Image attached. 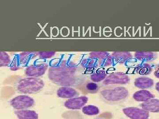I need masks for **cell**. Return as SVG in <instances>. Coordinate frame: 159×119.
Masks as SVG:
<instances>
[{
  "label": "cell",
  "instance_id": "obj_14",
  "mask_svg": "<svg viewBox=\"0 0 159 119\" xmlns=\"http://www.w3.org/2000/svg\"><path fill=\"white\" fill-rule=\"evenodd\" d=\"M111 57L116 62L123 63L131 57V54L129 52H115Z\"/></svg>",
  "mask_w": 159,
  "mask_h": 119
},
{
  "label": "cell",
  "instance_id": "obj_25",
  "mask_svg": "<svg viewBox=\"0 0 159 119\" xmlns=\"http://www.w3.org/2000/svg\"><path fill=\"white\" fill-rule=\"evenodd\" d=\"M156 90L159 93V82H157L155 86Z\"/></svg>",
  "mask_w": 159,
  "mask_h": 119
},
{
  "label": "cell",
  "instance_id": "obj_2",
  "mask_svg": "<svg viewBox=\"0 0 159 119\" xmlns=\"http://www.w3.org/2000/svg\"><path fill=\"white\" fill-rule=\"evenodd\" d=\"M44 86L43 79L36 77H29L20 79L16 84V90L24 94H33L40 91Z\"/></svg>",
  "mask_w": 159,
  "mask_h": 119
},
{
  "label": "cell",
  "instance_id": "obj_4",
  "mask_svg": "<svg viewBox=\"0 0 159 119\" xmlns=\"http://www.w3.org/2000/svg\"><path fill=\"white\" fill-rule=\"evenodd\" d=\"M9 104L16 110L29 109L35 105L33 98L26 95H21L15 97L10 100Z\"/></svg>",
  "mask_w": 159,
  "mask_h": 119
},
{
  "label": "cell",
  "instance_id": "obj_10",
  "mask_svg": "<svg viewBox=\"0 0 159 119\" xmlns=\"http://www.w3.org/2000/svg\"><path fill=\"white\" fill-rule=\"evenodd\" d=\"M141 107L149 112H159V99L154 98L143 102L141 104Z\"/></svg>",
  "mask_w": 159,
  "mask_h": 119
},
{
  "label": "cell",
  "instance_id": "obj_16",
  "mask_svg": "<svg viewBox=\"0 0 159 119\" xmlns=\"http://www.w3.org/2000/svg\"><path fill=\"white\" fill-rule=\"evenodd\" d=\"M83 113L86 115H97L99 113V108L97 106L93 105H85L82 108Z\"/></svg>",
  "mask_w": 159,
  "mask_h": 119
},
{
  "label": "cell",
  "instance_id": "obj_26",
  "mask_svg": "<svg viewBox=\"0 0 159 119\" xmlns=\"http://www.w3.org/2000/svg\"></svg>",
  "mask_w": 159,
  "mask_h": 119
},
{
  "label": "cell",
  "instance_id": "obj_13",
  "mask_svg": "<svg viewBox=\"0 0 159 119\" xmlns=\"http://www.w3.org/2000/svg\"><path fill=\"white\" fill-rule=\"evenodd\" d=\"M133 97L137 102H147L151 99H154L155 96L149 91L142 90L136 92L134 94Z\"/></svg>",
  "mask_w": 159,
  "mask_h": 119
},
{
  "label": "cell",
  "instance_id": "obj_15",
  "mask_svg": "<svg viewBox=\"0 0 159 119\" xmlns=\"http://www.w3.org/2000/svg\"><path fill=\"white\" fill-rule=\"evenodd\" d=\"M81 64L87 70H92L98 67V59L94 58H88L84 60Z\"/></svg>",
  "mask_w": 159,
  "mask_h": 119
},
{
  "label": "cell",
  "instance_id": "obj_19",
  "mask_svg": "<svg viewBox=\"0 0 159 119\" xmlns=\"http://www.w3.org/2000/svg\"><path fill=\"white\" fill-rule=\"evenodd\" d=\"M136 71L140 75L146 76L149 75L152 72L151 66L148 64H142L138 66Z\"/></svg>",
  "mask_w": 159,
  "mask_h": 119
},
{
  "label": "cell",
  "instance_id": "obj_5",
  "mask_svg": "<svg viewBox=\"0 0 159 119\" xmlns=\"http://www.w3.org/2000/svg\"><path fill=\"white\" fill-rule=\"evenodd\" d=\"M123 113L130 119H148L149 112L143 108L129 107L122 109Z\"/></svg>",
  "mask_w": 159,
  "mask_h": 119
},
{
  "label": "cell",
  "instance_id": "obj_8",
  "mask_svg": "<svg viewBox=\"0 0 159 119\" xmlns=\"http://www.w3.org/2000/svg\"><path fill=\"white\" fill-rule=\"evenodd\" d=\"M47 69L48 65L45 64L31 65L26 68L25 73L28 77L39 78L45 73Z\"/></svg>",
  "mask_w": 159,
  "mask_h": 119
},
{
  "label": "cell",
  "instance_id": "obj_6",
  "mask_svg": "<svg viewBox=\"0 0 159 119\" xmlns=\"http://www.w3.org/2000/svg\"><path fill=\"white\" fill-rule=\"evenodd\" d=\"M128 75L122 73H116L111 74L104 79L103 84L105 85L112 84H125L129 82Z\"/></svg>",
  "mask_w": 159,
  "mask_h": 119
},
{
  "label": "cell",
  "instance_id": "obj_22",
  "mask_svg": "<svg viewBox=\"0 0 159 119\" xmlns=\"http://www.w3.org/2000/svg\"><path fill=\"white\" fill-rule=\"evenodd\" d=\"M87 90L91 93H95L97 92L99 89L98 84L95 82H89L86 85Z\"/></svg>",
  "mask_w": 159,
  "mask_h": 119
},
{
  "label": "cell",
  "instance_id": "obj_11",
  "mask_svg": "<svg viewBox=\"0 0 159 119\" xmlns=\"http://www.w3.org/2000/svg\"><path fill=\"white\" fill-rule=\"evenodd\" d=\"M154 82L152 79L147 77H140L134 81V85L138 88L145 90L151 88L153 86Z\"/></svg>",
  "mask_w": 159,
  "mask_h": 119
},
{
  "label": "cell",
  "instance_id": "obj_21",
  "mask_svg": "<svg viewBox=\"0 0 159 119\" xmlns=\"http://www.w3.org/2000/svg\"><path fill=\"white\" fill-rule=\"evenodd\" d=\"M109 56V54L107 52H93L90 54V56L92 58H96L97 59L102 60Z\"/></svg>",
  "mask_w": 159,
  "mask_h": 119
},
{
  "label": "cell",
  "instance_id": "obj_20",
  "mask_svg": "<svg viewBox=\"0 0 159 119\" xmlns=\"http://www.w3.org/2000/svg\"><path fill=\"white\" fill-rule=\"evenodd\" d=\"M0 65L1 67L6 66L9 64L10 59L8 54L6 52H1Z\"/></svg>",
  "mask_w": 159,
  "mask_h": 119
},
{
  "label": "cell",
  "instance_id": "obj_7",
  "mask_svg": "<svg viewBox=\"0 0 159 119\" xmlns=\"http://www.w3.org/2000/svg\"><path fill=\"white\" fill-rule=\"evenodd\" d=\"M88 101V98L85 96L74 97L68 99L64 103L66 108L71 110H78L82 108Z\"/></svg>",
  "mask_w": 159,
  "mask_h": 119
},
{
  "label": "cell",
  "instance_id": "obj_12",
  "mask_svg": "<svg viewBox=\"0 0 159 119\" xmlns=\"http://www.w3.org/2000/svg\"><path fill=\"white\" fill-rule=\"evenodd\" d=\"M14 113L18 119H39V115L37 112L31 109L15 110Z\"/></svg>",
  "mask_w": 159,
  "mask_h": 119
},
{
  "label": "cell",
  "instance_id": "obj_24",
  "mask_svg": "<svg viewBox=\"0 0 159 119\" xmlns=\"http://www.w3.org/2000/svg\"><path fill=\"white\" fill-rule=\"evenodd\" d=\"M154 75L156 77L159 79V67L155 72Z\"/></svg>",
  "mask_w": 159,
  "mask_h": 119
},
{
  "label": "cell",
  "instance_id": "obj_18",
  "mask_svg": "<svg viewBox=\"0 0 159 119\" xmlns=\"http://www.w3.org/2000/svg\"><path fill=\"white\" fill-rule=\"evenodd\" d=\"M107 74L104 70L97 71L91 75V79L94 82H101L106 78Z\"/></svg>",
  "mask_w": 159,
  "mask_h": 119
},
{
  "label": "cell",
  "instance_id": "obj_1",
  "mask_svg": "<svg viewBox=\"0 0 159 119\" xmlns=\"http://www.w3.org/2000/svg\"><path fill=\"white\" fill-rule=\"evenodd\" d=\"M48 77L55 84L61 86H75L83 81L75 67L64 64L51 67L49 69Z\"/></svg>",
  "mask_w": 159,
  "mask_h": 119
},
{
  "label": "cell",
  "instance_id": "obj_23",
  "mask_svg": "<svg viewBox=\"0 0 159 119\" xmlns=\"http://www.w3.org/2000/svg\"><path fill=\"white\" fill-rule=\"evenodd\" d=\"M54 52H41L39 53L40 57L43 58H49L54 56Z\"/></svg>",
  "mask_w": 159,
  "mask_h": 119
},
{
  "label": "cell",
  "instance_id": "obj_9",
  "mask_svg": "<svg viewBox=\"0 0 159 119\" xmlns=\"http://www.w3.org/2000/svg\"><path fill=\"white\" fill-rule=\"evenodd\" d=\"M78 92L70 86H61L57 90V96L62 99H70L78 95Z\"/></svg>",
  "mask_w": 159,
  "mask_h": 119
},
{
  "label": "cell",
  "instance_id": "obj_3",
  "mask_svg": "<svg viewBox=\"0 0 159 119\" xmlns=\"http://www.w3.org/2000/svg\"><path fill=\"white\" fill-rule=\"evenodd\" d=\"M129 94L128 90L122 86L103 90L100 95L103 99L109 102H119L126 99Z\"/></svg>",
  "mask_w": 159,
  "mask_h": 119
},
{
  "label": "cell",
  "instance_id": "obj_17",
  "mask_svg": "<svg viewBox=\"0 0 159 119\" xmlns=\"http://www.w3.org/2000/svg\"><path fill=\"white\" fill-rule=\"evenodd\" d=\"M135 57L140 60L149 61L154 59L155 56L152 52H137L135 54Z\"/></svg>",
  "mask_w": 159,
  "mask_h": 119
}]
</instances>
